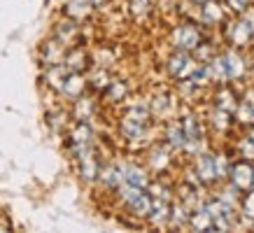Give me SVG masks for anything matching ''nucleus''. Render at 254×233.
I'll use <instances>...</instances> for the list:
<instances>
[{"label":"nucleus","instance_id":"24","mask_svg":"<svg viewBox=\"0 0 254 233\" xmlns=\"http://www.w3.org/2000/svg\"><path fill=\"white\" fill-rule=\"evenodd\" d=\"M89 2H91V5H103L105 0H89Z\"/></svg>","mask_w":254,"mask_h":233},{"label":"nucleus","instance_id":"13","mask_svg":"<svg viewBox=\"0 0 254 233\" xmlns=\"http://www.w3.org/2000/svg\"><path fill=\"white\" fill-rule=\"evenodd\" d=\"M89 0H70L68 5H65V12H68L72 19H79V16L86 14V9H89Z\"/></svg>","mask_w":254,"mask_h":233},{"label":"nucleus","instance_id":"11","mask_svg":"<svg viewBox=\"0 0 254 233\" xmlns=\"http://www.w3.org/2000/svg\"><path fill=\"white\" fill-rule=\"evenodd\" d=\"M42 58H45L47 63H59L63 58V47L61 42H56V40H52V42H47L45 45V52H42Z\"/></svg>","mask_w":254,"mask_h":233},{"label":"nucleus","instance_id":"18","mask_svg":"<svg viewBox=\"0 0 254 233\" xmlns=\"http://www.w3.org/2000/svg\"><path fill=\"white\" fill-rule=\"evenodd\" d=\"M124 96H126V84L117 82V84H110L108 86V98H110V101H122Z\"/></svg>","mask_w":254,"mask_h":233},{"label":"nucleus","instance_id":"6","mask_svg":"<svg viewBox=\"0 0 254 233\" xmlns=\"http://www.w3.org/2000/svg\"><path fill=\"white\" fill-rule=\"evenodd\" d=\"M222 63H224V75L226 77H233V79H238V77H243V70H245V65H243V61H240V56L238 54H226L222 58Z\"/></svg>","mask_w":254,"mask_h":233},{"label":"nucleus","instance_id":"15","mask_svg":"<svg viewBox=\"0 0 254 233\" xmlns=\"http://www.w3.org/2000/svg\"><path fill=\"white\" fill-rule=\"evenodd\" d=\"M68 72L70 70H65V68H52L49 72H47V79H49V84L54 86V89H61L63 79L68 77Z\"/></svg>","mask_w":254,"mask_h":233},{"label":"nucleus","instance_id":"2","mask_svg":"<svg viewBox=\"0 0 254 233\" xmlns=\"http://www.w3.org/2000/svg\"><path fill=\"white\" fill-rule=\"evenodd\" d=\"M208 212H210V217H212V224H217L219 229H229L233 224V210L226 203H222V201L210 203Z\"/></svg>","mask_w":254,"mask_h":233},{"label":"nucleus","instance_id":"22","mask_svg":"<svg viewBox=\"0 0 254 233\" xmlns=\"http://www.w3.org/2000/svg\"><path fill=\"white\" fill-rule=\"evenodd\" d=\"M245 212L254 217V194L250 196V198H247V203H245Z\"/></svg>","mask_w":254,"mask_h":233},{"label":"nucleus","instance_id":"27","mask_svg":"<svg viewBox=\"0 0 254 233\" xmlns=\"http://www.w3.org/2000/svg\"><path fill=\"white\" fill-rule=\"evenodd\" d=\"M205 233H212V229H210V231H205Z\"/></svg>","mask_w":254,"mask_h":233},{"label":"nucleus","instance_id":"19","mask_svg":"<svg viewBox=\"0 0 254 233\" xmlns=\"http://www.w3.org/2000/svg\"><path fill=\"white\" fill-rule=\"evenodd\" d=\"M205 19H210V21L222 19V7L217 2H205Z\"/></svg>","mask_w":254,"mask_h":233},{"label":"nucleus","instance_id":"1","mask_svg":"<svg viewBox=\"0 0 254 233\" xmlns=\"http://www.w3.org/2000/svg\"><path fill=\"white\" fill-rule=\"evenodd\" d=\"M231 182L238 189H252L254 186V168L252 163L240 161L236 166H231Z\"/></svg>","mask_w":254,"mask_h":233},{"label":"nucleus","instance_id":"10","mask_svg":"<svg viewBox=\"0 0 254 233\" xmlns=\"http://www.w3.org/2000/svg\"><path fill=\"white\" fill-rule=\"evenodd\" d=\"M122 133L126 138H140L142 133H145V121H138V119H131V116H126L122 121Z\"/></svg>","mask_w":254,"mask_h":233},{"label":"nucleus","instance_id":"17","mask_svg":"<svg viewBox=\"0 0 254 233\" xmlns=\"http://www.w3.org/2000/svg\"><path fill=\"white\" fill-rule=\"evenodd\" d=\"M84 63H86V58H84V54H82V52H75V54L68 56V70H70V72L84 70Z\"/></svg>","mask_w":254,"mask_h":233},{"label":"nucleus","instance_id":"7","mask_svg":"<svg viewBox=\"0 0 254 233\" xmlns=\"http://www.w3.org/2000/svg\"><path fill=\"white\" fill-rule=\"evenodd\" d=\"M168 70L170 75H175V77H187L193 68H191V61L187 58V54H175L168 63Z\"/></svg>","mask_w":254,"mask_h":233},{"label":"nucleus","instance_id":"25","mask_svg":"<svg viewBox=\"0 0 254 233\" xmlns=\"http://www.w3.org/2000/svg\"><path fill=\"white\" fill-rule=\"evenodd\" d=\"M196 2H208V0H196Z\"/></svg>","mask_w":254,"mask_h":233},{"label":"nucleus","instance_id":"9","mask_svg":"<svg viewBox=\"0 0 254 233\" xmlns=\"http://www.w3.org/2000/svg\"><path fill=\"white\" fill-rule=\"evenodd\" d=\"M254 26L250 21H238L231 26V40L236 42V45H243V42H247L250 40V35H252Z\"/></svg>","mask_w":254,"mask_h":233},{"label":"nucleus","instance_id":"21","mask_svg":"<svg viewBox=\"0 0 254 233\" xmlns=\"http://www.w3.org/2000/svg\"><path fill=\"white\" fill-rule=\"evenodd\" d=\"M229 5H231L236 12H243L247 7V0H229Z\"/></svg>","mask_w":254,"mask_h":233},{"label":"nucleus","instance_id":"16","mask_svg":"<svg viewBox=\"0 0 254 233\" xmlns=\"http://www.w3.org/2000/svg\"><path fill=\"white\" fill-rule=\"evenodd\" d=\"M217 105H219V110H224V112H233V110H236V101H233V96L229 91H222L217 96Z\"/></svg>","mask_w":254,"mask_h":233},{"label":"nucleus","instance_id":"4","mask_svg":"<svg viewBox=\"0 0 254 233\" xmlns=\"http://www.w3.org/2000/svg\"><path fill=\"white\" fill-rule=\"evenodd\" d=\"M61 91L65 96H70V98L82 96V91H84V77L77 75V72H68V77L63 79V84H61Z\"/></svg>","mask_w":254,"mask_h":233},{"label":"nucleus","instance_id":"12","mask_svg":"<svg viewBox=\"0 0 254 233\" xmlns=\"http://www.w3.org/2000/svg\"><path fill=\"white\" fill-rule=\"evenodd\" d=\"M191 224H193V229H196V231L205 233V231H210V229H212V217H210L208 210H198V212L191 217Z\"/></svg>","mask_w":254,"mask_h":233},{"label":"nucleus","instance_id":"20","mask_svg":"<svg viewBox=\"0 0 254 233\" xmlns=\"http://www.w3.org/2000/svg\"><path fill=\"white\" fill-rule=\"evenodd\" d=\"M77 108L79 110H75V115H77L79 119H86V116L91 115V101H82Z\"/></svg>","mask_w":254,"mask_h":233},{"label":"nucleus","instance_id":"23","mask_svg":"<svg viewBox=\"0 0 254 233\" xmlns=\"http://www.w3.org/2000/svg\"><path fill=\"white\" fill-rule=\"evenodd\" d=\"M0 233H9V229H7V224H2V222H0Z\"/></svg>","mask_w":254,"mask_h":233},{"label":"nucleus","instance_id":"26","mask_svg":"<svg viewBox=\"0 0 254 233\" xmlns=\"http://www.w3.org/2000/svg\"><path fill=\"white\" fill-rule=\"evenodd\" d=\"M252 142H254V131H252Z\"/></svg>","mask_w":254,"mask_h":233},{"label":"nucleus","instance_id":"8","mask_svg":"<svg viewBox=\"0 0 254 233\" xmlns=\"http://www.w3.org/2000/svg\"><path fill=\"white\" fill-rule=\"evenodd\" d=\"M196 171H198V177L203 182H210V179L217 177V159L215 156H203L196 166Z\"/></svg>","mask_w":254,"mask_h":233},{"label":"nucleus","instance_id":"14","mask_svg":"<svg viewBox=\"0 0 254 233\" xmlns=\"http://www.w3.org/2000/svg\"><path fill=\"white\" fill-rule=\"evenodd\" d=\"M168 145L170 147H182L185 145V131H182V126L180 124H173V126H168Z\"/></svg>","mask_w":254,"mask_h":233},{"label":"nucleus","instance_id":"3","mask_svg":"<svg viewBox=\"0 0 254 233\" xmlns=\"http://www.w3.org/2000/svg\"><path fill=\"white\" fill-rule=\"evenodd\" d=\"M173 42H175L180 49H193V47L198 45V31L191 28V26H182V28L175 31Z\"/></svg>","mask_w":254,"mask_h":233},{"label":"nucleus","instance_id":"5","mask_svg":"<svg viewBox=\"0 0 254 233\" xmlns=\"http://www.w3.org/2000/svg\"><path fill=\"white\" fill-rule=\"evenodd\" d=\"M119 171H122V177L126 184L138 186V189H145L147 186V175L140 171L138 166H122Z\"/></svg>","mask_w":254,"mask_h":233}]
</instances>
